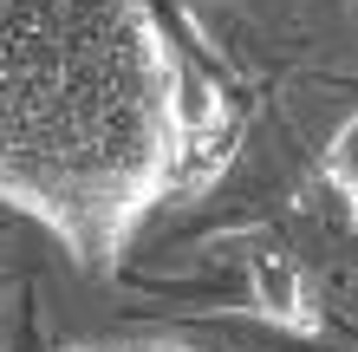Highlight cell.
Segmentation results:
<instances>
[{
  "instance_id": "obj_1",
  "label": "cell",
  "mask_w": 358,
  "mask_h": 352,
  "mask_svg": "<svg viewBox=\"0 0 358 352\" xmlns=\"http://www.w3.org/2000/svg\"><path fill=\"white\" fill-rule=\"evenodd\" d=\"M241 98L176 0H0V209L85 274L222 176Z\"/></svg>"
},
{
  "instance_id": "obj_2",
  "label": "cell",
  "mask_w": 358,
  "mask_h": 352,
  "mask_svg": "<svg viewBox=\"0 0 358 352\" xmlns=\"http://www.w3.org/2000/svg\"><path fill=\"white\" fill-rule=\"evenodd\" d=\"M326 183L339 190L345 216H352V235H358V111L326 137Z\"/></svg>"
},
{
  "instance_id": "obj_3",
  "label": "cell",
  "mask_w": 358,
  "mask_h": 352,
  "mask_svg": "<svg viewBox=\"0 0 358 352\" xmlns=\"http://www.w3.org/2000/svg\"><path fill=\"white\" fill-rule=\"evenodd\" d=\"M66 352H208V346H66Z\"/></svg>"
}]
</instances>
